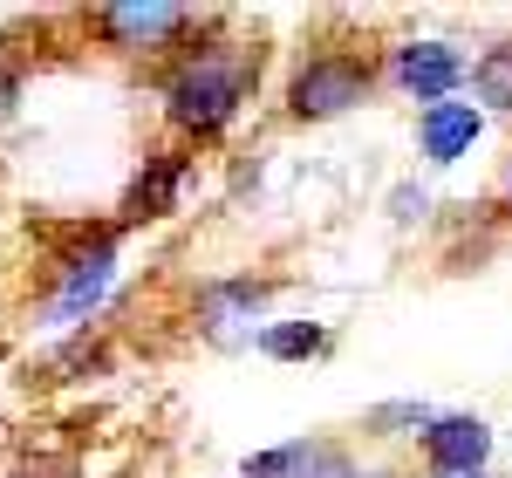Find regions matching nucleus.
<instances>
[{
    "label": "nucleus",
    "mask_w": 512,
    "mask_h": 478,
    "mask_svg": "<svg viewBox=\"0 0 512 478\" xmlns=\"http://www.w3.org/2000/svg\"><path fill=\"white\" fill-rule=\"evenodd\" d=\"M390 82L417 103H451V89L465 82V55L451 41H403L390 55Z\"/></svg>",
    "instance_id": "39448f33"
},
{
    "label": "nucleus",
    "mask_w": 512,
    "mask_h": 478,
    "mask_svg": "<svg viewBox=\"0 0 512 478\" xmlns=\"http://www.w3.org/2000/svg\"><path fill=\"white\" fill-rule=\"evenodd\" d=\"M437 478H485V472H437Z\"/></svg>",
    "instance_id": "f8f14e48"
},
{
    "label": "nucleus",
    "mask_w": 512,
    "mask_h": 478,
    "mask_svg": "<svg viewBox=\"0 0 512 478\" xmlns=\"http://www.w3.org/2000/svg\"><path fill=\"white\" fill-rule=\"evenodd\" d=\"M96 28H103L110 48H123V55H151V48H171V41L185 35L192 14L171 7V0H130V7H103Z\"/></svg>",
    "instance_id": "20e7f679"
},
{
    "label": "nucleus",
    "mask_w": 512,
    "mask_h": 478,
    "mask_svg": "<svg viewBox=\"0 0 512 478\" xmlns=\"http://www.w3.org/2000/svg\"><path fill=\"white\" fill-rule=\"evenodd\" d=\"M14 96H21V82H14V69H0V123L14 117Z\"/></svg>",
    "instance_id": "9d476101"
},
{
    "label": "nucleus",
    "mask_w": 512,
    "mask_h": 478,
    "mask_svg": "<svg viewBox=\"0 0 512 478\" xmlns=\"http://www.w3.org/2000/svg\"><path fill=\"white\" fill-rule=\"evenodd\" d=\"M260 76V55H246V48H198L192 62L178 69V76L164 82V110L171 123L185 130V137H212V130H226L233 110L246 103V89Z\"/></svg>",
    "instance_id": "f257e3e1"
},
{
    "label": "nucleus",
    "mask_w": 512,
    "mask_h": 478,
    "mask_svg": "<svg viewBox=\"0 0 512 478\" xmlns=\"http://www.w3.org/2000/svg\"><path fill=\"white\" fill-rule=\"evenodd\" d=\"M506 212H512V164H506Z\"/></svg>",
    "instance_id": "9b49d317"
},
{
    "label": "nucleus",
    "mask_w": 512,
    "mask_h": 478,
    "mask_svg": "<svg viewBox=\"0 0 512 478\" xmlns=\"http://www.w3.org/2000/svg\"><path fill=\"white\" fill-rule=\"evenodd\" d=\"M362 89H369V69L355 62V55H315L301 76L287 82V110L308 123V117H342L349 103H362Z\"/></svg>",
    "instance_id": "f03ea898"
},
{
    "label": "nucleus",
    "mask_w": 512,
    "mask_h": 478,
    "mask_svg": "<svg viewBox=\"0 0 512 478\" xmlns=\"http://www.w3.org/2000/svg\"><path fill=\"white\" fill-rule=\"evenodd\" d=\"M478 130H485V117H478L472 103H431V110H424V123H417L424 158H431V164H458L478 144Z\"/></svg>",
    "instance_id": "0eeeda50"
},
{
    "label": "nucleus",
    "mask_w": 512,
    "mask_h": 478,
    "mask_svg": "<svg viewBox=\"0 0 512 478\" xmlns=\"http://www.w3.org/2000/svg\"><path fill=\"white\" fill-rule=\"evenodd\" d=\"M472 82H478V96H485L492 110H512V41H492V48L478 55Z\"/></svg>",
    "instance_id": "1a4fd4ad"
},
{
    "label": "nucleus",
    "mask_w": 512,
    "mask_h": 478,
    "mask_svg": "<svg viewBox=\"0 0 512 478\" xmlns=\"http://www.w3.org/2000/svg\"><path fill=\"white\" fill-rule=\"evenodd\" d=\"M328 349V328L315 321H274V328H260V356L274 362H301V356H321Z\"/></svg>",
    "instance_id": "6e6552de"
},
{
    "label": "nucleus",
    "mask_w": 512,
    "mask_h": 478,
    "mask_svg": "<svg viewBox=\"0 0 512 478\" xmlns=\"http://www.w3.org/2000/svg\"><path fill=\"white\" fill-rule=\"evenodd\" d=\"M110 267H117V239L96 233L82 253H69L55 274H62V287H55V301H48V321L55 328H69V321H82L96 301H103V287H110Z\"/></svg>",
    "instance_id": "7ed1b4c3"
},
{
    "label": "nucleus",
    "mask_w": 512,
    "mask_h": 478,
    "mask_svg": "<svg viewBox=\"0 0 512 478\" xmlns=\"http://www.w3.org/2000/svg\"><path fill=\"white\" fill-rule=\"evenodd\" d=\"M424 451H431L437 472H485L492 431H485L478 417H437L431 431H424Z\"/></svg>",
    "instance_id": "423d86ee"
}]
</instances>
